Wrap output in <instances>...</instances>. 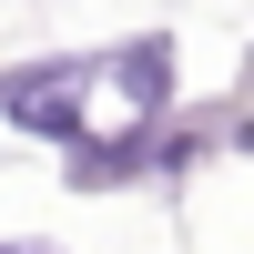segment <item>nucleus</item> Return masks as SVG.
I'll return each mask as SVG.
<instances>
[{"instance_id":"1","label":"nucleus","mask_w":254,"mask_h":254,"mask_svg":"<svg viewBox=\"0 0 254 254\" xmlns=\"http://www.w3.org/2000/svg\"><path fill=\"white\" fill-rule=\"evenodd\" d=\"M102 81V61L92 51H61V61H31V71H0V112L20 122V132H51V142H71L81 153V92Z\"/></svg>"},{"instance_id":"2","label":"nucleus","mask_w":254,"mask_h":254,"mask_svg":"<svg viewBox=\"0 0 254 254\" xmlns=\"http://www.w3.org/2000/svg\"><path fill=\"white\" fill-rule=\"evenodd\" d=\"M142 163H163V132H153V122H132V132H112V142H81V153H71V193H112V183H132Z\"/></svg>"},{"instance_id":"3","label":"nucleus","mask_w":254,"mask_h":254,"mask_svg":"<svg viewBox=\"0 0 254 254\" xmlns=\"http://www.w3.org/2000/svg\"><path fill=\"white\" fill-rule=\"evenodd\" d=\"M102 81H122L132 122H153L163 102H173V41H122V51L102 61Z\"/></svg>"},{"instance_id":"4","label":"nucleus","mask_w":254,"mask_h":254,"mask_svg":"<svg viewBox=\"0 0 254 254\" xmlns=\"http://www.w3.org/2000/svg\"><path fill=\"white\" fill-rule=\"evenodd\" d=\"M10 254H41V244H10Z\"/></svg>"}]
</instances>
